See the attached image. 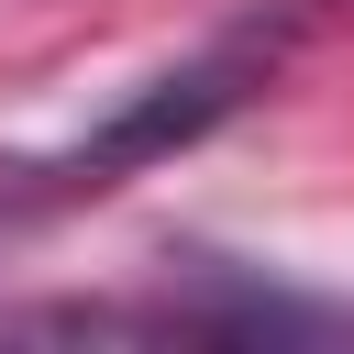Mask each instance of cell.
I'll return each mask as SVG.
<instances>
[{
	"label": "cell",
	"instance_id": "cell-2",
	"mask_svg": "<svg viewBox=\"0 0 354 354\" xmlns=\"http://www.w3.org/2000/svg\"><path fill=\"white\" fill-rule=\"evenodd\" d=\"M44 210H66L55 155H0V232H22V221H44Z\"/></svg>",
	"mask_w": 354,
	"mask_h": 354
},
{
	"label": "cell",
	"instance_id": "cell-1",
	"mask_svg": "<svg viewBox=\"0 0 354 354\" xmlns=\"http://www.w3.org/2000/svg\"><path fill=\"white\" fill-rule=\"evenodd\" d=\"M277 77V33H221V44H199L188 66H166V77H144L100 133H77L66 155H55V177H66V199H100V188H122L133 166H155V155H177V144H199L210 122H232L254 88Z\"/></svg>",
	"mask_w": 354,
	"mask_h": 354
}]
</instances>
